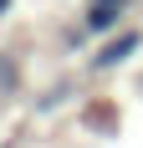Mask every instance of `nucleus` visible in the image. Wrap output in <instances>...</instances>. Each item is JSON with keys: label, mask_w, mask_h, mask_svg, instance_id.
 <instances>
[{"label": "nucleus", "mask_w": 143, "mask_h": 148, "mask_svg": "<svg viewBox=\"0 0 143 148\" xmlns=\"http://www.w3.org/2000/svg\"><path fill=\"white\" fill-rule=\"evenodd\" d=\"M123 10H128V5H87L82 31H87V36H113L118 21H123Z\"/></svg>", "instance_id": "f03ea898"}, {"label": "nucleus", "mask_w": 143, "mask_h": 148, "mask_svg": "<svg viewBox=\"0 0 143 148\" xmlns=\"http://www.w3.org/2000/svg\"><path fill=\"white\" fill-rule=\"evenodd\" d=\"M138 46H143V31H123V36H113V41L92 56V72H113V66H123Z\"/></svg>", "instance_id": "f257e3e1"}, {"label": "nucleus", "mask_w": 143, "mask_h": 148, "mask_svg": "<svg viewBox=\"0 0 143 148\" xmlns=\"http://www.w3.org/2000/svg\"><path fill=\"white\" fill-rule=\"evenodd\" d=\"M5 10H10V0H0V15H5Z\"/></svg>", "instance_id": "7ed1b4c3"}]
</instances>
